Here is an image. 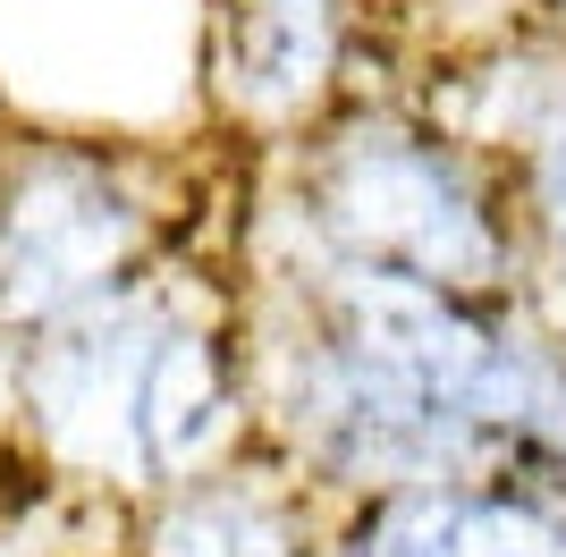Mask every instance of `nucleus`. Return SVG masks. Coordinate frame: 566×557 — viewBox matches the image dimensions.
<instances>
[{
  "label": "nucleus",
  "instance_id": "f257e3e1",
  "mask_svg": "<svg viewBox=\"0 0 566 557\" xmlns=\"http://www.w3.org/2000/svg\"><path fill=\"white\" fill-rule=\"evenodd\" d=\"M34 414L94 464L127 473H178L220 440V364L195 329L161 313H85L25 371Z\"/></svg>",
  "mask_w": 566,
  "mask_h": 557
},
{
  "label": "nucleus",
  "instance_id": "f03ea898",
  "mask_svg": "<svg viewBox=\"0 0 566 557\" xmlns=\"http://www.w3.org/2000/svg\"><path fill=\"white\" fill-rule=\"evenodd\" d=\"M373 153H347L338 169V229L373 262H406L415 287H473L499 262V229L482 220V195L457 178L440 144L364 136Z\"/></svg>",
  "mask_w": 566,
  "mask_h": 557
},
{
  "label": "nucleus",
  "instance_id": "7ed1b4c3",
  "mask_svg": "<svg viewBox=\"0 0 566 557\" xmlns=\"http://www.w3.org/2000/svg\"><path fill=\"white\" fill-rule=\"evenodd\" d=\"M118 254H127V211L102 195L94 169H25V186L0 203V313L51 322L94 296Z\"/></svg>",
  "mask_w": 566,
  "mask_h": 557
},
{
  "label": "nucleus",
  "instance_id": "20e7f679",
  "mask_svg": "<svg viewBox=\"0 0 566 557\" xmlns=\"http://www.w3.org/2000/svg\"><path fill=\"white\" fill-rule=\"evenodd\" d=\"M347 557H566V524L507 490H415L347 540Z\"/></svg>",
  "mask_w": 566,
  "mask_h": 557
},
{
  "label": "nucleus",
  "instance_id": "39448f33",
  "mask_svg": "<svg viewBox=\"0 0 566 557\" xmlns=\"http://www.w3.org/2000/svg\"><path fill=\"white\" fill-rule=\"evenodd\" d=\"M331 69V0H245V43H237V85L296 93Z\"/></svg>",
  "mask_w": 566,
  "mask_h": 557
},
{
  "label": "nucleus",
  "instance_id": "423d86ee",
  "mask_svg": "<svg viewBox=\"0 0 566 557\" xmlns=\"http://www.w3.org/2000/svg\"><path fill=\"white\" fill-rule=\"evenodd\" d=\"M542 203H549V229L566 237V127L542 136Z\"/></svg>",
  "mask_w": 566,
  "mask_h": 557
}]
</instances>
